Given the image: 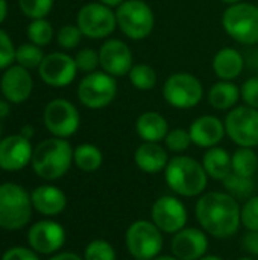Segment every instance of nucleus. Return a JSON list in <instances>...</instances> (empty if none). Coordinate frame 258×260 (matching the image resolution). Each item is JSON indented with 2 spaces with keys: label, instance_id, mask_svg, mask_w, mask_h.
<instances>
[{
  "label": "nucleus",
  "instance_id": "obj_39",
  "mask_svg": "<svg viewBox=\"0 0 258 260\" xmlns=\"http://www.w3.org/2000/svg\"><path fill=\"white\" fill-rule=\"evenodd\" d=\"M15 50L17 47L14 46L11 37L0 29V70H6L12 66L15 61Z\"/></svg>",
  "mask_w": 258,
  "mask_h": 260
},
{
  "label": "nucleus",
  "instance_id": "obj_14",
  "mask_svg": "<svg viewBox=\"0 0 258 260\" xmlns=\"http://www.w3.org/2000/svg\"><path fill=\"white\" fill-rule=\"evenodd\" d=\"M151 218L163 233L175 235L186 227L189 215L182 201L172 195H163L154 203Z\"/></svg>",
  "mask_w": 258,
  "mask_h": 260
},
{
  "label": "nucleus",
  "instance_id": "obj_19",
  "mask_svg": "<svg viewBox=\"0 0 258 260\" xmlns=\"http://www.w3.org/2000/svg\"><path fill=\"white\" fill-rule=\"evenodd\" d=\"M0 90L3 98L11 104H23L29 99L33 90V79L27 69L21 66H11L5 70L0 79Z\"/></svg>",
  "mask_w": 258,
  "mask_h": 260
},
{
  "label": "nucleus",
  "instance_id": "obj_5",
  "mask_svg": "<svg viewBox=\"0 0 258 260\" xmlns=\"http://www.w3.org/2000/svg\"><path fill=\"white\" fill-rule=\"evenodd\" d=\"M32 216L30 195L15 183L0 184V229L20 230Z\"/></svg>",
  "mask_w": 258,
  "mask_h": 260
},
{
  "label": "nucleus",
  "instance_id": "obj_44",
  "mask_svg": "<svg viewBox=\"0 0 258 260\" xmlns=\"http://www.w3.org/2000/svg\"><path fill=\"white\" fill-rule=\"evenodd\" d=\"M11 102H8L6 99H0V119H5L9 116L11 113V107H9Z\"/></svg>",
  "mask_w": 258,
  "mask_h": 260
},
{
  "label": "nucleus",
  "instance_id": "obj_22",
  "mask_svg": "<svg viewBox=\"0 0 258 260\" xmlns=\"http://www.w3.org/2000/svg\"><path fill=\"white\" fill-rule=\"evenodd\" d=\"M169 151L155 142H143L134 152V161L144 174H158L169 163Z\"/></svg>",
  "mask_w": 258,
  "mask_h": 260
},
{
  "label": "nucleus",
  "instance_id": "obj_51",
  "mask_svg": "<svg viewBox=\"0 0 258 260\" xmlns=\"http://www.w3.org/2000/svg\"><path fill=\"white\" fill-rule=\"evenodd\" d=\"M237 260H254V259H251V257H240V259H237Z\"/></svg>",
  "mask_w": 258,
  "mask_h": 260
},
{
  "label": "nucleus",
  "instance_id": "obj_1",
  "mask_svg": "<svg viewBox=\"0 0 258 260\" xmlns=\"http://www.w3.org/2000/svg\"><path fill=\"white\" fill-rule=\"evenodd\" d=\"M195 213L202 230L217 239H227L242 225V207L227 192L204 193L195 206Z\"/></svg>",
  "mask_w": 258,
  "mask_h": 260
},
{
  "label": "nucleus",
  "instance_id": "obj_4",
  "mask_svg": "<svg viewBox=\"0 0 258 260\" xmlns=\"http://www.w3.org/2000/svg\"><path fill=\"white\" fill-rule=\"evenodd\" d=\"M222 27L236 43L255 46L258 44V6L248 2L227 6L222 14Z\"/></svg>",
  "mask_w": 258,
  "mask_h": 260
},
{
  "label": "nucleus",
  "instance_id": "obj_36",
  "mask_svg": "<svg viewBox=\"0 0 258 260\" xmlns=\"http://www.w3.org/2000/svg\"><path fill=\"white\" fill-rule=\"evenodd\" d=\"M82 37H84V34L81 32L78 24H64L56 32V41H58L59 47H62L65 50L76 49L81 44Z\"/></svg>",
  "mask_w": 258,
  "mask_h": 260
},
{
  "label": "nucleus",
  "instance_id": "obj_53",
  "mask_svg": "<svg viewBox=\"0 0 258 260\" xmlns=\"http://www.w3.org/2000/svg\"><path fill=\"white\" fill-rule=\"evenodd\" d=\"M257 177H258V171H257Z\"/></svg>",
  "mask_w": 258,
  "mask_h": 260
},
{
  "label": "nucleus",
  "instance_id": "obj_42",
  "mask_svg": "<svg viewBox=\"0 0 258 260\" xmlns=\"http://www.w3.org/2000/svg\"><path fill=\"white\" fill-rule=\"evenodd\" d=\"M242 245L243 248L252 254V256H257L258 257V230L255 232H249L243 236V241H242Z\"/></svg>",
  "mask_w": 258,
  "mask_h": 260
},
{
  "label": "nucleus",
  "instance_id": "obj_11",
  "mask_svg": "<svg viewBox=\"0 0 258 260\" xmlns=\"http://www.w3.org/2000/svg\"><path fill=\"white\" fill-rule=\"evenodd\" d=\"M227 136L239 148H257L258 146V110L239 105L228 111L225 120Z\"/></svg>",
  "mask_w": 258,
  "mask_h": 260
},
{
  "label": "nucleus",
  "instance_id": "obj_50",
  "mask_svg": "<svg viewBox=\"0 0 258 260\" xmlns=\"http://www.w3.org/2000/svg\"><path fill=\"white\" fill-rule=\"evenodd\" d=\"M222 3H225V5H228V6H231V5H236V3H240V2H243V0H220Z\"/></svg>",
  "mask_w": 258,
  "mask_h": 260
},
{
  "label": "nucleus",
  "instance_id": "obj_7",
  "mask_svg": "<svg viewBox=\"0 0 258 260\" xmlns=\"http://www.w3.org/2000/svg\"><path fill=\"white\" fill-rule=\"evenodd\" d=\"M164 101L178 110H190L201 104L204 98V85L190 72H175L163 84Z\"/></svg>",
  "mask_w": 258,
  "mask_h": 260
},
{
  "label": "nucleus",
  "instance_id": "obj_35",
  "mask_svg": "<svg viewBox=\"0 0 258 260\" xmlns=\"http://www.w3.org/2000/svg\"><path fill=\"white\" fill-rule=\"evenodd\" d=\"M18 6L26 17L38 20L46 18L50 14L53 8V0H18Z\"/></svg>",
  "mask_w": 258,
  "mask_h": 260
},
{
  "label": "nucleus",
  "instance_id": "obj_31",
  "mask_svg": "<svg viewBox=\"0 0 258 260\" xmlns=\"http://www.w3.org/2000/svg\"><path fill=\"white\" fill-rule=\"evenodd\" d=\"M27 38L30 43L43 47V46H47L53 37H55V30H53V26L50 21H47L46 18H38V20H32L30 24L27 26Z\"/></svg>",
  "mask_w": 258,
  "mask_h": 260
},
{
  "label": "nucleus",
  "instance_id": "obj_49",
  "mask_svg": "<svg viewBox=\"0 0 258 260\" xmlns=\"http://www.w3.org/2000/svg\"><path fill=\"white\" fill-rule=\"evenodd\" d=\"M154 260H179V259H176L175 256H157Z\"/></svg>",
  "mask_w": 258,
  "mask_h": 260
},
{
  "label": "nucleus",
  "instance_id": "obj_12",
  "mask_svg": "<svg viewBox=\"0 0 258 260\" xmlns=\"http://www.w3.org/2000/svg\"><path fill=\"white\" fill-rule=\"evenodd\" d=\"M44 125L53 137L68 139L79 129L81 114L67 99H53L44 108Z\"/></svg>",
  "mask_w": 258,
  "mask_h": 260
},
{
  "label": "nucleus",
  "instance_id": "obj_43",
  "mask_svg": "<svg viewBox=\"0 0 258 260\" xmlns=\"http://www.w3.org/2000/svg\"><path fill=\"white\" fill-rule=\"evenodd\" d=\"M49 260H84L81 256L75 254V253H70V251H64V253H58L55 254L53 257H50Z\"/></svg>",
  "mask_w": 258,
  "mask_h": 260
},
{
  "label": "nucleus",
  "instance_id": "obj_29",
  "mask_svg": "<svg viewBox=\"0 0 258 260\" xmlns=\"http://www.w3.org/2000/svg\"><path fill=\"white\" fill-rule=\"evenodd\" d=\"M233 172L252 178L258 171V155L254 148H239L231 155Z\"/></svg>",
  "mask_w": 258,
  "mask_h": 260
},
{
  "label": "nucleus",
  "instance_id": "obj_38",
  "mask_svg": "<svg viewBox=\"0 0 258 260\" xmlns=\"http://www.w3.org/2000/svg\"><path fill=\"white\" fill-rule=\"evenodd\" d=\"M242 225L249 230H258V195L251 197L242 206Z\"/></svg>",
  "mask_w": 258,
  "mask_h": 260
},
{
  "label": "nucleus",
  "instance_id": "obj_27",
  "mask_svg": "<svg viewBox=\"0 0 258 260\" xmlns=\"http://www.w3.org/2000/svg\"><path fill=\"white\" fill-rule=\"evenodd\" d=\"M73 161L78 169L84 172H94L103 163L102 151L93 143H82L78 145L73 151Z\"/></svg>",
  "mask_w": 258,
  "mask_h": 260
},
{
  "label": "nucleus",
  "instance_id": "obj_34",
  "mask_svg": "<svg viewBox=\"0 0 258 260\" xmlns=\"http://www.w3.org/2000/svg\"><path fill=\"white\" fill-rule=\"evenodd\" d=\"M117 254L114 247L103 239L91 241L84 251V260H116Z\"/></svg>",
  "mask_w": 258,
  "mask_h": 260
},
{
  "label": "nucleus",
  "instance_id": "obj_10",
  "mask_svg": "<svg viewBox=\"0 0 258 260\" xmlns=\"http://www.w3.org/2000/svg\"><path fill=\"white\" fill-rule=\"evenodd\" d=\"M76 24L90 40H108L117 29L116 11L100 2L87 3L78 11Z\"/></svg>",
  "mask_w": 258,
  "mask_h": 260
},
{
  "label": "nucleus",
  "instance_id": "obj_47",
  "mask_svg": "<svg viewBox=\"0 0 258 260\" xmlns=\"http://www.w3.org/2000/svg\"><path fill=\"white\" fill-rule=\"evenodd\" d=\"M99 2L103 3V5H106V6H109V8H113V9H114V8L117 9L125 0H99Z\"/></svg>",
  "mask_w": 258,
  "mask_h": 260
},
{
  "label": "nucleus",
  "instance_id": "obj_41",
  "mask_svg": "<svg viewBox=\"0 0 258 260\" xmlns=\"http://www.w3.org/2000/svg\"><path fill=\"white\" fill-rule=\"evenodd\" d=\"M2 260H40V257L32 248L12 247L2 256Z\"/></svg>",
  "mask_w": 258,
  "mask_h": 260
},
{
  "label": "nucleus",
  "instance_id": "obj_54",
  "mask_svg": "<svg viewBox=\"0 0 258 260\" xmlns=\"http://www.w3.org/2000/svg\"><path fill=\"white\" fill-rule=\"evenodd\" d=\"M257 6H258V2H257Z\"/></svg>",
  "mask_w": 258,
  "mask_h": 260
},
{
  "label": "nucleus",
  "instance_id": "obj_26",
  "mask_svg": "<svg viewBox=\"0 0 258 260\" xmlns=\"http://www.w3.org/2000/svg\"><path fill=\"white\" fill-rule=\"evenodd\" d=\"M202 166L207 175L217 181H224L233 172L231 155L227 149L220 146L207 149V152L202 157Z\"/></svg>",
  "mask_w": 258,
  "mask_h": 260
},
{
  "label": "nucleus",
  "instance_id": "obj_16",
  "mask_svg": "<svg viewBox=\"0 0 258 260\" xmlns=\"http://www.w3.org/2000/svg\"><path fill=\"white\" fill-rule=\"evenodd\" d=\"M29 247L40 254H53L65 242V230L55 221H40L27 232Z\"/></svg>",
  "mask_w": 258,
  "mask_h": 260
},
{
  "label": "nucleus",
  "instance_id": "obj_15",
  "mask_svg": "<svg viewBox=\"0 0 258 260\" xmlns=\"http://www.w3.org/2000/svg\"><path fill=\"white\" fill-rule=\"evenodd\" d=\"M99 59L100 69L116 79L128 76L129 70L135 64L131 47L119 38H108L103 41L99 49Z\"/></svg>",
  "mask_w": 258,
  "mask_h": 260
},
{
  "label": "nucleus",
  "instance_id": "obj_18",
  "mask_svg": "<svg viewBox=\"0 0 258 260\" xmlns=\"http://www.w3.org/2000/svg\"><path fill=\"white\" fill-rule=\"evenodd\" d=\"M172 253L179 260H198L207 254L208 238L204 230L184 227L173 235L170 244Z\"/></svg>",
  "mask_w": 258,
  "mask_h": 260
},
{
  "label": "nucleus",
  "instance_id": "obj_28",
  "mask_svg": "<svg viewBox=\"0 0 258 260\" xmlns=\"http://www.w3.org/2000/svg\"><path fill=\"white\" fill-rule=\"evenodd\" d=\"M131 85L138 91H151L158 85L157 70L144 62H135L128 73Z\"/></svg>",
  "mask_w": 258,
  "mask_h": 260
},
{
  "label": "nucleus",
  "instance_id": "obj_20",
  "mask_svg": "<svg viewBox=\"0 0 258 260\" xmlns=\"http://www.w3.org/2000/svg\"><path fill=\"white\" fill-rule=\"evenodd\" d=\"M189 133L193 145L204 149L217 146L227 136L224 120H220L217 116L213 114H204L196 117L192 122Z\"/></svg>",
  "mask_w": 258,
  "mask_h": 260
},
{
  "label": "nucleus",
  "instance_id": "obj_24",
  "mask_svg": "<svg viewBox=\"0 0 258 260\" xmlns=\"http://www.w3.org/2000/svg\"><path fill=\"white\" fill-rule=\"evenodd\" d=\"M135 131L143 142H164L170 131L167 119L158 111H144L135 120Z\"/></svg>",
  "mask_w": 258,
  "mask_h": 260
},
{
  "label": "nucleus",
  "instance_id": "obj_25",
  "mask_svg": "<svg viewBox=\"0 0 258 260\" xmlns=\"http://www.w3.org/2000/svg\"><path fill=\"white\" fill-rule=\"evenodd\" d=\"M242 99L240 87L234 81H217L208 90V104L217 111H230Z\"/></svg>",
  "mask_w": 258,
  "mask_h": 260
},
{
  "label": "nucleus",
  "instance_id": "obj_32",
  "mask_svg": "<svg viewBox=\"0 0 258 260\" xmlns=\"http://www.w3.org/2000/svg\"><path fill=\"white\" fill-rule=\"evenodd\" d=\"M44 52L40 46L33 44V43H26L21 44L20 47H17L15 50V62L24 69H38L43 58H44Z\"/></svg>",
  "mask_w": 258,
  "mask_h": 260
},
{
  "label": "nucleus",
  "instance_id": "obj_45",
  "mask_svg": "<svg viewBox=\"0 0 258 260\" xmlns=\"http://www.w3.org/2000/svg\"><path fill=\"white\" fill-rule=\"evenodd\" d=\"M33 126L32 125H24L21 129H20V136H23L24 139H27V140H30L32 137H33Z\"/></svg>",
  "mask_w": 258,
  "mask_h": 260
},
{
  "label": "nucleus",
  "instance_id": "obj_9",
  "mask_svg": "<svg viewBox=\"0 0 258 260\" xmlns=\"http://www.w3.org/2000/svg\"><path fill=\"white\" fill-rule=\"evenodd\" d=\"M117 81L103 70L87 73L78 85L79 102L90 110H100L114 102L117 96Z\"/></svg>",
  "mask_w": 258,
  "mask_h": 260
},
{
  "label": "nucleus",
  "instance_id": "obj_23",
  "mask_svg": "<svg viewBox=\"0 0 258 260\" xmlns=\"http://www.w3.org/2000/svg\"><path fill=\"white\" fill-rule=\"evenodd\" d=\"M211 67L220 81H234L243 73L245 58L237 49L227 46L216 52L211 61Z\"/></svg>",
  "mask_w": 258,
  "mask_h": 260
},
{
  "label": "nucleus",
  "instance_id": "obj_13",
  "mask_svg": "<svg viewBox=\"0 0 258 260\" xmlns=\"http://www.w3.org/2000/svg\"><path fill=\"white\" fill-rule=\"evenodd\" d=\"M75 58L65 52H52L46 55L38 67L41 81L50 87L62 88L70 85L78 73Z\"/></svg>",
  "mask_w": 258,
  "mask_h": 260
},
{
  "label": "nucleus",
  "instance_id": "obj_52",
  "mask_svg": "<svg viewBox=\"0 0 258 260\" xmlns=\"http://www.w3.org/2000/svg\"><path fill=\"white\" fill-rule=\"evenodd\" d=\"M0 136H2V126H0ZM2 140V139H0Z\"/></svg>",
  "mask_w": 258,
  "mask_h": 260
},
{
  "label": "nucleus",
  "instance_id": "obj_37",
  "mask_svg": "<svg viewBox=\"0 0 258 260\" xmlns=\"http://www.w3.org/2000/svg\"><path fill=\"white\" fill-rule=\"evenodd\" d=\"M75 62L79 72L91 73L96 72L97 67H100V59H99V50H94L91 47H84L76 52L75 55Z\"/></svg>",
  "mask_w": 258,
  "mask_h": 260
},
{
  "label": "nucleus",
  "instance_id": "obj_46",
  "mask_svg": "<svg viewBox=\"0 0 258 260\" xmlns=\"http://www.w3.org/2000/svg\"><path fill=\"white\" fill-rule=\"evenodd\" d=\"M8 15V2L6 0H0V24L5 21Z\"/></svg>",
  "mask_w": 258,
  "mask_h": 260
},
{
  "label": "nucleus",
  "instance_id": "obj_8",
  "mask_svg": "<svg viewBox=\"0 0 258 260\" xmlns=\"http://www.w3.org/2000/svg\"><path fill=\"white\" fill-rule=\"evenodd\" d=\"M125 244L135 260H154L163 250V232L152 221L138 219L128 227Z\"/></svg>",
  "mask_w": 258,
  "mask_h": 260
},
{
  "label": "nucleus",
  "instance_id": "obj_21",
  "mask_svg": "<svg viewBox=\"0 0 258 260\" xmlns=\"http://www.w3.org/2000/svg\"><path fill=\"white\" fill-rule=\"evenodd\" d=\"M32 207L44 216H56L64 212L67 206V197L65 193L50 184L38 186L30 193Z\"/></svg>",
  "mask_w": 258,
  "mask_h": 260
},
{
  "label": "nucleus",
  "instance_id": "obj_48",
  "mask_svg": "<svg viewBox=\"0 0 258 260\" xmlns=\"http://www.w3.org/2000/svg\"><path fill=\"white\" fill-rule=\"evenodd\" d=\"M198 260H224L222 257H219V256H214V254H205V256H202L201 259Z\"/></svg>",
  "mask_w": 258,
  "mask_h": 260
},
{
  "label": "nucleus",
  "instance_id": "obj_33",
  "mask_svg": "<svg viewBox=\"0 0 258 260\" xmlns=\"http://www.w3.org/2000/svg\"><path fill=\"white\" fill-rule=\"evenodd\" d=\"M164 145L166 149L175 154H181L184 151H187L190 148V145H193L192 137L189 129L184 128H173L167 133L166 139H164Z\"/></svg>",
  "mask_w": 258,
  "mask_h": 260
},
{
  "label": "nucleus",
  "instance_id": "obj_6",
  "mask_svg": "<svg viewBox=\"0 0 258 260\" xmlns=\"http://www.w3.org/2000/svg\"><path fill=\"white\" fill-rule=\"evenodd\" d=\"M117 29L134 41L146 40L155 27V14L144 0H125L116 9Z\"/></svg>",
  "mask_w": 258,
  "mask_h": 260
},
{
  "label": "nucleus",
  "instance_id": "obj_3",
  "mask_svg": "<svg viewBox=\"0 0 258 260\" xmlns=\"http://www.w3.org/2000/svg\"><path fill=\"white\" fill-rule=\"evenodd\" d=\"M167 186L181 197L193 198L202 195L207 189L208 175L198 160L189 155H176L169 160L164 169Z\"/></svg>",
  "mask_w": 258,
  "mask_h": 260
},
{
  "label": "nucleus",
  "instance_id": "obj_40",
  "mask_svg": "<svg viewBox=\"0 0 258 260\" xmlns=\"http://www.w3.org/2000/svg\"><path fill=\"white\" fill-rule=\"evenodd\" d=\"M240 96L245 105L258 110V76H251L242 84Z\"/></svg>",
  "mask_w": 258,
  "mask_h": 260
},
{
  "label": "nucleus",
  "instance_id": "obj_30",
  "mask_svg": "<svg viewBox=\"0 0 258 260\" xmlns=\"http://www.w3.org/2000/svg\"><path fill=\"white\" fill-rule=\"evenodd\" d=\"M222 183H224L227 193L234 197L237 201L239 200H249L251 197H254L255 183L249 177H242L236 172H231Z\"/></svg>",
  "mask_w": 258,
  "mask_h": 260
},
{
  "label": "nucleus",
  "instance_id": "obj_17",
  "mask_svg": "<svg viewBox=\"0 0 258 260\" xmlns=\"http://www.w3.org/2000/svg\"><path fill=\"white\" fill-rule=\"evenodd\" d=\"M30 140L20 134L8 136L0 140V169L8 172H17L24 169L32 161Z\"/></svg>",
  "mask_w": 258,
  "mask_h": 260
},
{
  "label": "nucleus",
  "instance_id": "obj_2",
  "mask_svg": "<svg viewBox=\"0 0 258 260\" xmlns=\"http://www.w3.org/2000/svg\"><path fill=\"white\" fill-rule=\"evenodd\" d=\"M73 151L75 149L65 139H46L33 148L32 169L43 180H58L68 172L73 163Z\"/></svg>",
  "mask_w": 258,
  "mask_h": 260
}]
</instances>
